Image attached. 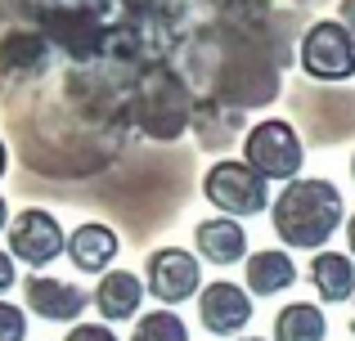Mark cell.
<instances>
[{
    "instance_id": "obj_1",
    "label": "cell",
    "mask_w": 355,
    "mask_h": 341,
    "mask_svg": "<svg viewBox=\"0 0 355 341\" xmlns=\"http://www.w3.org/2000/svg\"><path fill=\"white\" fill-rule=\"evenodd\" d=\"M342 220H347L342 189L315 175L284 184L270 207V229L284 238V247H297V252H324V243L342 229Z\"/></svg>"
},
{
    "instance_id": "obj_2",
    "label": "cell",
    "mask_w": 355,
    "mask_h": 341,
    "mask_svg": "<svg viewBox=\"0 0 355 341\" xmlns=\"http://www.w3.org/2000/svg\"><path fill=\"white\" fill-rule=\"evenodd\" d=\"M243 162L261 175V180H302V162H306V149H302V135H297L293 122L284 117H261L248 135H243Z\"/></svg>"
},
{
    "instance_id": "obj_3",
    "label": "cell",
    "mask_w": 355,
    "mask_h": 341,
    "mask_svg": "<svg viewBox=\"0 0 355 341\" xmlns=\"http://www.w3.org/2000/svg\"><path fill=\"white\" fill-rule=\"evenodd\" d=\"M297 63L311 81H351L355 77V36L342 18H315L297 41Z\"/></svg>"
},
{
    "instance_id": "obj_4",
    "label": "cell",
    "mask_w": 355,
    "mask_h": 341,
    "mask_svg": "<svg viewBox=\"0 0 355 341\" xmlns=\"http://www.w3.org/2000/svg\"><path fill=\"white\" fill-rule=\"evenodd\" d=\"M202 198L230 220L257 216V211L270 207V180H261V175L239 158H220L202 175Z\"/></svg>"
},
{
    "instance_id": "obj_5",
    "label": "cell",
    "mask_w": 355,
    "mask_h": 341,
    "mask_svg": "<svg viewBox=\"0 0 355 341\" xmlns=\"http://www.w3.org/2000/svg\"><path fill=\"white\" fill-rule=\"evenodd\" d=\"M0 77L9 90H32L54 77V50L36 27L14 23L0 32ZM5 90V95H9Z\"/></svg>"
},
{
    "instance_id": "obj_6",
    "label": "cell",
    "mask_w": 355,
    "mask_h": 341,
    "mask_svg": "<svg viewBox=\"0 0 355 341\" xmlns=\"http://www.w3.org/2000/svg\"><path fill=\"white\" fill-rule=\"evenodd\" d=\"M68 252V234H63L59 216L45 207H23L14 220H9V256L23 265H32L36 274L45 265H54Z\"/></svg>"
},
{
    "instance_id": "obj_7",
    "label": "cell",
    "mask_w": 355,
    "mask_h": 341,
    "mask_svg": "<svg viewBox=\"0 0 355 341\" xmlns=\"http://www.w3.org/2000/svg\"><path fill=\"white\" fill-rule=\"evenodd\" d=\"M144 288L153 301H162V310L184 306L202 292V261L184 247H157L144 261Z\"/></svg>"
},
{
    "instance_id": "obj_8",
    "label": "cell",
    "mask_w": 355,
    "mask_h": 341,
    "mask_svg": "<svg viewBox=\"0 0 355 341\" xmlns=\"http://www.w3.org/2000/svg\"><path fill=\"white\" fill-rule=\"evenodd\" d=\"M90 306V292H81L77 283L54 279V274H27L23 279V310L45 324H81Z\"/></svg>"
},
{
    "instance_id": "obj_9",
    "label": "cell",
    "mask_w": 355,
    "mask_h": 341,
    "mask_svg": "<svg viewBox=\"0 0 355 341\" xmlns=\"http://www.w3.org/2000/svg\"><path fill=\"white\" fill-rule=\"evenodd\" d=\"M198 319L211 337H234L252 324V297L230 279H216L198 292Z\"/></svg>"
},
{
    "instance_id": "obj_10",
    "label": "cell",
    "mask_w": 355,
    "mask_h": 341,
    "mask_svg": "<svg viewBox=\"0 0 355 341\" xmlns=\"http://www.w3.org/2000/svg\"><path fill=\"white\" fill-rule=\"evenodd\" d=\"M117 252H121V238L104 220H86V225H77L68 234V261L77 265L81 274H99V279H104V274L113 270Z\"/></svg>"
},
{
    "instance_id": "obj_11",
    "label": "cell",
    "mask_w": 355,
    "mask_h": 341,
    "mask_svg": "<svg viewBox=\"0 0 355 341\" xmlns=\"http://www.w3.org/2000/svg\"><path fill=\"white\" fill-rule=\"evenodd\" d=\"M144 279L130 270H108L99 279V288L90 292V306L99 310L104 324H126V319H139V306H144Z\"/></svg>"
},
{
    "instance_id": "obj_12",
    "label": "cell",
    "mask_w": 355,
    "mask_h": 341,
    "mask_svg": "<svg viewBox=\"0 0 355 341\" xmlns=\"http://www.w3.org/2000/svg\"><path fill=\"white\" fill-rule=\"evenodd\" d=\"M193 252L211 265H239L248 256V229L230 216H207L193 225Z\"/></svg>"
},
{
    "instance_id": "obj_13",
    "label": "cell",
    "mask_w": 355,
    "mask_h": 341,
    "mask_svg": "<svg viewBox=\"0 0 355 341\" xmlns=\"http://www.w3.org/2000/svg\"><path fill=\"white\" fill-rule=\"evenodd\" d=\"M243 283H248L252 297H279L297 283V265L288 252L279 247H266V252H252L248 265H243Z\"/></svg>"
},
{
    "instance_id": "obj_14",
    "label": "cell",
    "mask_w": 355,
    "mask_h": 341,
    "mask_svg": "<svg viewBox=\"0 0 355 341\" xmlns=\"http://www.w3.org/2000/svg\"><path fill=\"white\" fill-rule=\"evenodd\" d=\"M189 131H193V140H198L202 149L220 153L243 135V113L239 108H220V104H193V126Z\"/></svg>"
},
{
    "instance_id": "obj_15",
    "label": "cell",
    "mask_w": 355,
    "mask_h": 341,
    "mask_svg": "<svg viewBox=\"0 0 355 341\" xmlns=\"http://www.w3.org/2000/svg\"><path fill=\"white\" fill-rule=\"evenodd\" d=\"M311 288L320 292V301H351L355 297V261L342 252H315Z\"/></svg>"
},
{
    "instance_id": "obj_16",
    "label": "cell",
    "mask_w": 355,
    "mask_h": 341,
    "mask_svg": "<svg viewBox=\"0 0 355 341\" xmlns=\"http://www.w3.org/2000/svg\"><path fill=\"white\" fill-rule=\"evenodd\" d=\"M329 337V319L315 301H293L275 315V341H324Z\"/></svg>"
},
{
    "instance_id": "obj_17",
    "label": "cell",
    "mask_w": 355,
    "mask_h": 341,
    "mask_svg": "<svg viewBox=\"0 0 355 341\" xmlns=\"http://www.w3.org/2000/svg\"><path fill=\"white\" fill-rule=\"evenodd\" d=\"M130 341H189V328L175 310H148V315L135 319Z\"/></svg>"
},
{
    "instance_id": "obj_18",
    "label": "cell",
    "mask_w": 355,
    "mask_h": 341,
    "mask_svg": "<svg viewBox=\"0 0 355 341\" xmlns=\"http://www.w3.org/2000/svg\"><path fill=\"white\" fill-rule=\"evenodd\" d=\"M0 341H27V310L0 301Z\"/></svg>"
},
{
    "instance_id": "obj_19",
    "label": "cell",
    "mask_w": 355,
    "mask_h": 341,
    "mask_svg": "<svg viewBox=\"0 0 355 341\" xmlns=\"http://www.w3.org/2000/svg\"><path fill=\"white\" fill-rule=\"evenodd\" d=\"M63 341H117V333L108 324H72V333H63Z\"/></svg>"
},
{
    "instance_id": "obj_20",
    "label": "cell",
    "mask_w": 355,
    "mask_h": 341,
    "mask_svg": "<svg viewBox=\"0 0 355 341\" xmlns=\"http://www.w3.org/2000/svg\"><path fill=\"white\" fill-rule=\"evenodd\" d=\"M18 283V261L9 256V247H0V292H9Z\"/></svg>"
},
{
    "instance_id": "obj_21",
    "label": "cell",
    "mask_w": 355,
    "mask_h": 341,
    "mask_svg": "<svg viewBox=\"0 0 355 341\" xmlns=\"http://www.w3.org/2000/svg\"><path fill=\"white\" fill-rule=\"evenodd\" d=\"M342 23H347L351 36H355V0H342Z\"/></svg>"
},
{
    "instance_id": "obj_22",
    "label": "cell",
    "mask_w": 355,
    "mask_h": 341,
    "mask_svg": "<svg viewBox=\"0 0 355 341\" xmlns=\"http://www.w3.org/2000/svg\"><path fill=\"white\" fill-rule=\"evenodd\" d=\"M9 175V144H5V135H0V180Z\"/></svg>"
},
{
    "instance_id": "obj_23",
    "label": "cell",
    "mask_w": 355,
    "mask_h": 341,
    "mask_svg": "<svg viewBox=\"0 0 355 341\" xmlns=\"http://www.w3.org/2000/svg\"><path fill=\"white\" fill-rule=\"evenodd\" d=\"M0 234H9V202H5V193H0Z\"/></svg>"
},
{
    "instance_id": "obj_24",
    "label": "cell",
    "mask_w": 355,
    "mask_h": 341,
    "mask_svg": "<svg viewBox=\"0 0 355 341\" xmlns=\"http://www.w3.org/2000/svg\"><path fill=\"white\" fill-rule=\"evenodd\" d=\"M347 238H351V256H355V211H351V225H347Z\"/></svg>"
},
{
    "instance_id": "obj_25",
    "label": "cell",
    "mask_w": 355,
    "mask_h": 341,
    "mask_svg": "<svg viewBox=\"0 0 355 341\" xmlns=\"http://www.w3.org/2000/svg\"><path fill=\"white\" fill-rule=\"evenodd\" d=\"M5 90H9V86H5V77H0V99H5Z\"/></svg>"
},
{
    "instance_id": "obj_26",
    "label": "cell",
    "mask_w": 355,
    "mask_h": 341,
    "mask_svg": "<svg viewBox=\"0 0 355 341\" xmlns=\"http://www.w3.org/2000/svg\"><path fill=\"white\" fill-rule=\"evenodd\" d=\"M351 180H355V153H351Z\"/></svg>"
},
{
    "instance_id": "obj_27",
    "label": "cell",
    "mask_w": 355,
    "mask_h": 341,
    "mask_svg": "<svg viewBox=\"0 0 355 341\" xmlns=\"http://www.w3.org/2000/svg\"><path fill=\"white\" fill-rule=\"evenodd\" d=\"M243 341H266V337H243Z\"/></svg>"
},
{
    "instance_id": "obj_28",
    "label": "cell",
    "mask_w": 355,
    "mask_h": 341,
    "mask_svg": "<svg viewBox=\"0 0 355 341\" xmlns=\"http://www.w3.org/2000/svg\"><path fill=\"white\" fill-rule=\"evenodd\" d=\"M351 333H355V310H351Z\"/></svg>"
}]
</instances>
